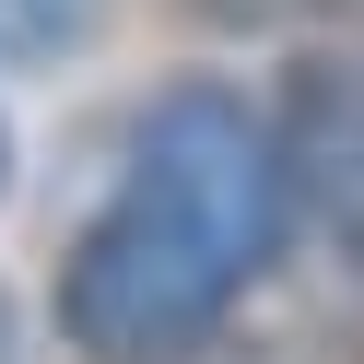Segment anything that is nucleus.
Returning <instances> with one entry per match:
<instances>
[{"instance_id":"f257e3e1","label":"nucleus","mask_w":364,"mask_h":364,"mask_svg":"<svg viewBox=\"0 0 364 364\" xmlns=\"http://www.w3.org/2000/svg\"><path fill=\"white\" fill-rule=\"evenodd\" d=\"M282 141L235 82H176L141 106L129 165L59 259V341L82 364H176L223 329L282 247Z\"/></svg>"},{"instance_id":"f03ea898","label":"nucleus","mask_w":364,"mask_h":364,"mask_svg":"<svg viewBox=\"0 0 364 364\" xmlns=\"http://www.w3.org/2000/svg\"><path fill=\"white\" fill-rule=\"evenodd\" d=\"M270 141H282L294 223H317V235L364 270V59L353 48L306 59V71L282 82V106H270Z\"/></svg>"},{"instance_id":"7ed1b4c3","label":"nucleus","mask_w":364,"mask_h":364,"mask_svg":"<svg viewBox=\"0 0 364 364\" xmlns=\"http://www.w3.org/2000/svg\"><path fill=\"white\" fill-rule=\"evenodd\" d=\"M188 12L223 36H353L364 24V0H188Z\"/></svg>"},{"instance_id":"20e7f679","label":"nucleus","mask_w":364,"mask_h":364,"mask_svg":"<svg viewBox=\"0 0 364 364\" xmlns=\"http://www.w3.org/2000/svg\"><path fill=\"white\" fill-rule=\"evenodd\" d=\"M106 0H0V48H71V36H95Z\"/></svg>"},{"instance_id":"39448f33","label":"nucleus","mask_w":364,"mask_h":364,"mask_svg":"<svg viewBox=\"0 0 364 364\" xmlns=\"http://www.w3.org/2000/svg\"><path fill=\"white\" fill-rule=\"evenodd\" d=\"M0 188H12V129H0Z\"/></svg>"},{"instance_id":"423d86ee","label":"nucleus","mask_w":364,"mask_h":364,"mask_svg":"<svg viewBox=\"0 0 364 364\" xmlns=\"http://www.w3.org/2000/svg\"><path fill=\"white\" fill-rule=\"evenodd\" d=\"M0 364H12V306H0Z\"/></svg>"},{"instance_id":"0eeeda50","label":"nucleus","mask_w":364,"mask_h":364,"mask_svg":"<svg viewBox=\"0 0 364 364\" xmlns=\"http://www.w3.org/2000/svg\"><path fill=\"white\" fill-rule=\"evenodd\" d=\"M341 364H364V341H353V353H341Z\"/></svg>"}]
</instances>
